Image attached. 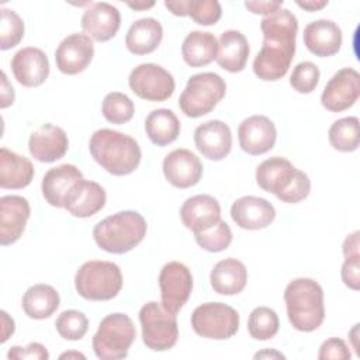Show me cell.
Returning <instances> with one entry per match:
<instances>
[{
  "mask_svg": "<svg viewBox=\"0 0 360 360\" xmlns=\"http://www.w3.org/2000/svg\"><path fill=\"white\" fill-rule=\"evenodd\" d=\"M165 7L177 17L188 15L200 25H214L222 15L217 0H166Z\"/></svg>",
  "mask_w": 360,
  "mask_h": 360,
  "instance_id": "d6a6232c",
  "label": "cell"
},
{
  "mask_svg": "<svg viewBox=\"0 0 360 360\" xmlns=\"http://www.w3.org/2000/svg\"><path fill=\"white\" fill-rule=\"evenodd\" d=\"M34 179V166L30 159L7 148L0 149V187L20 190Z\"/></svg>",
  "mask_w": 360,
  "mask_h": 360,
  "instance_id": "f1b7e54d",
  "label": "cell"
},
{
  "mask_svg": "<svg viewBox=\"0 0 360 360\" xmlns=\"http://www.w3.org/2000/svg\"><path fill=\"white\" fill-rule=\"evenodd\" d=\"M295 3H297L298 7H301V8L307 10V11H309V13L318 11V10H321V8H323V7L328 6V0H304V1L298 0V1H295Z\"/></svg>",
  "mask_w": 360,
  "mask_h": 360,
  "instance_id": "681fc988",
  "label": "cell"
},
{
  "mask_svg": "<svg viewBox=\"0 0 360 360\" xmlns=\"http://www.w3.org/2000/svg\"><path fill=\"white\" fill-rule=\"evenodd\" d=\"M180 219L193 233L204 232L221 221V205L208 194L188 197L180 208Z\"/></svg>",
  "mask_w": 360,
  "mask_h": 360,
  "instance_id": "7402d4cb",
  "label": "cell"
},
{
  "mask_svg": "<svg viewBox=\"0 0 360 360\" xmlns=\"http://www.w3.org/2000/svg\"><path fill=\"white\" fill-rule=\"evenodd\" d=\"M359 231L350 233L346 236L343 246H342V252L345 259H360V250H359Z\"/></svg>",
  "mask_w": 360,
  "mask_h": 360,
  "instance_id": "bcb514c9",
  "label": "cell"
},
{
  "mask_svg": "<svg viewBox=\"0 0 360 360\" xmlns=\"http://www.w3.org/2000/svg\"><path fill=\"white\" fill-rule=\"evenodd\" d=\"M180 121L169 108H158L149 112L145 120V131L149 141L158 146H166L180 135Z\"/></svg>",
  "mask_w": 360,
  "mask_h": 360,
  "instance_id": "836d02e7",
  "label": "cell"
},
{
  "mask_svg": "<svg viewBox=\"0 0 360 360\" xmlns=\"http://www.w3.org/2000/svg\"><path fill=\"white\" fill-rule=\"evenodd\" d=\"M328 138L333 149L339 152H354L360 145L359 118L345 117L335 121L328 131Z\"/></svg>",
  "mask_w": 360,
  "mask_h": 360,
  "instance_id": "e575fe53",
  "label": "cell"
},
{
  "mask_svg": "<svg viewBox=\"0 0 360 360\" xmlns=\"http://www.w3.org/2000/svg\"><path fill=\"white\" fill-rule=\"evenodd\" d=\"M31 208L22 195H3L0 198V245L8 246L15 243L30 219Z\"/></svg>",
  "mask_w": 360,
  "mask_h": 360,
  "instance_id": "ac0fdd59",
  "label": "cell"
},
{
  "mask_svg": "<svg viewBox=\"0 0 360 360\" xmlns=\"http://www.w3.org/2000/svg\"><path fill=\"white\" fill-rule=\"evenodd\" d=\"M146 231L145 218L138 211L127 210L97 222L93 228V238L101 250L124 255L143 240Z\"/></svg>",
  "mask_w": 360,
  "mask_h": 360,
  "instance_id": "5b68a950",
  "label": "cell"
},
{
  "mask_svg": "<svg viewBox=\"0 0 360 360\" xmlns=\"http://www.w3.org/2000/svg\"><path fill=\"white\" fill-rule=\"evenodd\" d=\"M82 179H84L83 173L75 165L65 163L49 169L41 183L45 201L52 207L63 208L68 193Z\"/></svg>",
  "mask_w": 360,
  "mask_h": 360,
  "instance_id": "484cf974",
  "label": "cell"
},
{
  "mask_svg": "<svg viewBox=\"0 0 360 360\" xmlns=\"http://www.w3.org/2000/svg\"><path fill=\"white\" fill-rule=\"evenodd\" d=\"M197 150L210 160H222L232 149V132L221 120H210L200 124L194 131Z\"/></svg>",
  "mask_w": 360,
  "mask_h": 360,
  "instance_id": "d6986e66",
  "label": "cell"
},
{
  "mask_svg": "<svg viewBox=\"0 0 360 360\" xmlns=\"http://www.w3.org/2000/svg\"><path fill=\"white\" fill-rule=\"evenodd\" d=\"M69 148V139L58 125L44 124L31 132L28 139V150L31 156L41 163H52L65 156Z\"/></svg>",
  "mask_w": 360,
  "mask_h": 360,
  "instance_id": "ffe728a7",
  "label": "cell"
},
{
  "mask_svg": "<svg viewBox=\"0 0 360 360\" xmlns=\"http://www.w3.org/2000/svg\"><path fill=\"white\" fill-rule=\"evenodd\" d=\"M360 96V75L353 68L338 70L326 83L321 103L330 112H342L350 108Z\"/></svg>",
  "mask_w": 360,
  "mask_h": 360,
  "instance_id": "4fadbf2b",
  "label": "cell"
},
{
  "mask_svg": "<svg viewBox=\"0 0 360 360\" xmlns=\"http://www.w3.org/2000/svg\"><path fill=\"white\" fill-rule=\"evenodd\" d=\"M1 22H0V49L7 51L17 46L24 38V21L22 18L10 8L1 7Z\"/></svg>",
  "mask_w": 360,
  "mask_h": 360,
  "instance_id": "74e56055",
  "label": "cell"
},
{
  "mask_svg": "<svg viewBox=\"0 0 360 360\" xmlns=\"http://www.w3.org/2000/svg\"><path fill=\"white\" fill-rule=\"evenodd\" d=\"M352 353L347 347L346 342L340 338H329L326 339L318 353L319 360H346L350 359Z\"/></svg>",
  "mask_w": 360,
  "mask_h": 360,
  "instance_id": "b9f144b4",
  "label": "cell"
},
{
  "mask_svg": "<svg viewBox=\"0 0 360 360\" xmlns=\"http://www.w3.org/2000/svg\"><path fill=\"white\" fill-rule=\"evenodd\" d=\"M194 239L201 249L211 253H218L228 249V246L231 245L232 231L229 225L221 219L210 229L194 233Z\"/></svg>",
  "mask_w": 360,
  "mask_h": 360,
  "instance_id": "f35d334b",
  "label": "cell"
},
{
  "mask_svg": "<svg viewBox=\"0 0 360 360\" xmlns=\"http://www.w3.org/2000/svg\"><path fill=\"white\" fill-rule=\"evenodd\" d=\"M233 222L248 231L267 228L276 218V208L266 198L255 195H243L233 201L231 207Z\"/></svg>",
  "mask_w": 360,
  "mask_h": 360,
  "instance_id": "603a6c76",
  "label": "cell"
},
{
  "mask_svg": "<svg viewBox=\"0 0 360 360\" xmlns=\"http://www.w3.org/2000/svg\"><path fill=\"white\" fill-rule=\"evenodd\" d=\"M60 304L58 291L49 284H34L22 295V311L31 319L49 318Z\"/></svg>",
  "mask_w": 360,
  "mask_h": 360,
  "instance_id": "1f68e13d",
  "label": "cell"
},
{
  "mask_svg": "<svg viewBox=\"0 0 360 360\" xmlns=\"http://www.w3.org/2000/svg\"><path fill=\"white\" fill-rule=\"evenodd\" d=\"M239 314L224 302H205L191 314L193 330L205 339L225 340L239 329Z\"/></svg>",
  "mask_w": 360,
  "mask_h": 360,
  "instance_id": "30bf717a",
  "label": "cell"
},
{
  "mask_svg": "<svg viewBox=\"0 0 360 360\" xmlns=\"http://www.w3.org/2000/svg\"><path fill=\"white\" fill-rule=\"evenodd\" d=\"M14 89L13 86L8 83L7 76L4 72H1V96H0V107L1 108H7L14 103Z\"/></svg>",
  "mask_w": 360,
  "mask_h": 360,
  "instance_id": "7dc6e473",
  "label": "cell"
},
{
  "mask_svg": "<svg viewBox=\"0 0 360 360\" xmlns=\"http://www.w3.org/2000/svg\"><path fill=\"white\" fill-rule=\"evenodd\" d=\"M250 53L246 37L238 30H226L218 39L217 63L226 72L239 73L245 69Z\"/></svg>",
  "mask_w": 360,
  "mask_h": 360,
  "instance_id": "4316f807",
  "label": "cell"
},
{
  "mask_svg": "<svg viewBox=\"0 0 360 360\" xmlns=\"http://www.w3.org/2000/svg\"><path fill=\"white\" fill-rule=\"evenodd\" d=\"M135 338L132 319L122 312H114L101 319L93 336V350L101 360H120L128 356Z\"/></svg>",
  "mask_w": 360,
  "mask_h": 360,
  "instance_id": "52a82bcc",
  "label": "cell"
},
{
  "mask_svg": "<svg viewBox=\"0 0 360 360\" xmlns=\"http://www.w3.org/2000/svg\"><path fill=\"white\" fill-rule=\"evenodd\" d=\"M357 330H359V323H356V325L353 326V329H352V332H350V336H352V339L354 340L353 347H354L356 353H357V354H360V352H359V346H357V343H356V339H357V338H356V336H357V335H356V332H357Z\"/></svg>",
  "mask_w": 360,
  "mask_h": 360,
  "instance_id": "db71d44e",
  "label": "cell"
},
{
  "mask_svg": "<svg viewBox=\"0 0 360 360\" xmlns=\"http://www.w3.org/2000/svg\"><path fill=\"white\" fill-rule=\"evenodd\" d=\"M284 302L291 326L300 332L318 329L325 319L323 290L312 278L300 277L284 290Z\"/></svg>",
  "mask_w": 360,
  "mask_h": 360,
  "instance_id": "277c9868",
  "label": "cell"
},
{
  "mask_svg": "<svg viewBox=\"0 0 360 360\" xmlns=\"http://www.w3.org/2000/svg\"><path fill=\"white\" fill-rule=\"evenodd\" d=\"M101 112L108 122L122 125L132 120L135 107L132 100L127 94L121 91H112L104 97L101 104Z\"/></svg>",
  "mask_w": 360,
  "mask_h": 360,
  "instance_id": "8d00e7d4",
  "label": "cell"
},
{
  "mask_svg": "<svg viewBox=\"0 0 360 360\" xmlns=\"http://www.w3.org/2000/svg\"><path fill=\"white\" fill-rule=\"evenodd\" d=\"M59 359H86V356L79 352H66V353H62Z\"/></svg>",
  "mask_w": 360,
  "mask_h": 360,
  "instance_id": "f5cc1de1",
  "label": "cell"
},
{
  "mask_svg": "<svg viewBox=\"0 0 360 360\" xmlns=\"http://www.w3.org/2000/svg\"><path fill=\"white\" fill-rule=\"evenodd\" d=\"M218 52V39L211 32L191 31L181 44L183 60L191 68L210 65Z\"/></svg>",
  "mask_w": 360,
  "mask_h": 360,
  "instance_id": "4dcf8cb0",
  "label": "cell"
},
{
  "mask_svg": "<svg viewBox=\"0 0 360 360\" xmlns=\"http://www.w3.org/2000/svg\"><path fill=\"white\" fill-rule=\"evenodd\" d=\"M7 359L10 360H48L49 353L42 343L32 342L27 346H11Z\"/></svg>",
  "mask_w": 360,
  "mask_h": 360,
  "instance_id": "7bdbcfd3",
  "label": "cell"
},
{
  "mask_svg": "<svg viewBox=\"0 0 360 360\" xmlns=\"http://www.w3.org/2000/svg\"><path fill=\"white\" fill-rule=\"evenodd\" d=\"M0 315H1V325H3L1 326V339H0V342L4 343L14 333L15 325H14V319L10 318L6 311H1Z\"/></svg>",
  "mask_w": 360,
  "mask_h": 360,
  "instance_id": "c3c4849f",
  "label": "cell"
},
{
  "mask_svg": "<svg viewBox=\"0 0 360 360\" xmlns=\"http://www.w3.org/2000/svg\"><path fill=\"white\" fill-rule=\"evenodd\" d=\"M75 288L89 301L112 300L122 288L121 269L112 262L89 260L76 271Z\"/></svg>",
  "mask_w": 360,
  "mask_h": 360,
  "instance_id": "8992f818",
  "label": "cell"
},
{
  "mask_svg": "<svg viewBox=\"0 0 360 360\" xmlns=\"http://www.w3.org/2000/svg\"><path fill=\"white\" fill-rule=\"evenodd\" d=\"M163 174L173 187L188 188L201 180L202 163L191 150L179 148L165 156Z\"/></svg>",
  "mask_w": 360,
  "mask_h": 360,
  "instance_id": "2e32d148",
  "label": "cell"
},
{
  "mask_svg": "<svg viewBox=\"0 0 360 360\" xmlns=\"http://www.w3.org/2000/svg\"><path fill=\"white\" fill-rule=\"evenodd\" d=\"M82 30L93 41L105 42L114 38L121 27L118 8L107 1L90 3L82 15Z\"/></svg>",
  "mask_w": 360,
  "mask_h": 360,
  "instance_id": "e0dca14e",
  "label": "cell"
},
{
  "mask_svg": "<svg viewBox=\"0 0 360 360\" xmlns=\"http://www.w3.org/2000/svg\"><path fill=\"white\" fill-rule=\"evenodd\" d=\"M319 77V68L315 63L305 60L295 65V68L292 69V73L290 76V84L297 93L309 94L316 89Z\"/></svg>",
  "mask_w": 360,
  "mask_h": 360,
  "instance_id": "60d3db41",
  "label": "cell"
},
{
  "mask_svg": "<svg viewBox=\"0 0 360 360\" xmlns=\"http://www.w3.org/2000/svg\"><path fill=\"white\" fill-rule=\"evenodd\" d=\"M212 290L219 295H236L242 292L248 283L245 264L233 257L218 262L210 274Z\"/></svg>",
  "mask_w": 360,
  "mask_h": 360,
  "instance_id": "83f0119b",
  "label": "cell"
},
{
  "mask_svg": "<svg viewBox=\"0 0 360 360\" xmlns=\"http://www.w3.org/2000/svg\"><path fill=\"white\" fill-rule=\"evenodd\" d=\"M340 276L346 287L357 291L360 288V259H345Z\"/></svg>",
  "mask_w": 360,
  "mask_h": 360,
  "instance_id": "ee69618b",
  "label": "cell"
},
{
  "mask_svg": "<svg viewBox=\"0 0 360 360\" xmlns=\"http://www.w3.org/2000/svg\"><path fill=\"white\" fill-rule=\"evenodd\" d=\"M304 45L307 49L319 58H328L339 52L343 41L340 27L332 20H315L304 28Z\"/></svg>",
  "mask_w": 360,
  "mask_h": 360,
  "instance_id": "d4e9b609",
  "label": "cell"
},
{
  "mask_svg": "<svg viewBox=\"0 0 360 360\" xmlns=\"http://www.w3.org/2000/svg\"><path fill=\"white\" fill-rule=\"evenodd\" d=\"M263 45L253 60V73L264 82L284 77L295 53L298 20L287 8H280L260 21Z\"/></svg>",
  "mask_w": 360,
  "mask_h": 360,
  "instance_id": "6da1fadb",
  "label": "cell"
},
{
  "mask_svg": "<svg viewBox=\"0 0 360 360\" xmlns=\"http://www.w3.org/2000/svg\"><path fill=\"white\" fill-rule=\"evenodd\" d=\"M283 6V0L277 1H245V7L253 14L270 15L274 11L280 10Z\"/></svg>",
  "mask_w": 360,
  "mask_h": 360,
  "instance_id": "f6af8a7d",
  "label": "cell"
},
{
  "mask_svg": "<svg viewBox=\"0 0 360 360\" xmlns=\"http://www.w3.org/2000/svg\"><path fill=\"white\" fill-rule=\"evenodd\" d=\"M143 345L153 352L172 349L179 338L176 315L167 311L162 302L149 301L139 311Z\"/></svg>",
  "mask_w": 360,
  "mask_h": 360,
  "instance_id": "9c48e42d",
  "label": "cell"
},
{
  "mask_svg": "<svg viewBox=\"0 0 360 360\" xmlns=\"http://www.w3.org/2000/svg\"><path fill=\"white\" fill-rule=\"evenodd\" d=\"M58 333L66 340H80L89 329L87 316L77 309L63 311L55 321Z\"/></svg>",
  "mask_w": 360,
  "mask_h": 360,
  "instance_id": "ab89813d",
  "label": "cell"
},
{
  "mask_svg": "<svg viewBox=\"0 0 360 360\" xmlns=\"http://www.w3.org/2000/svg\"><path fill=\"white\" fill-rule=\"evenodd\" d=\"M105 190L96 181L82 179L68 193L63 208L76 218H89L105 205Z\"/></svg>",
  "mask_w": 360,
  "mask_h": 360,
  "instance_id": "cb8c5ba5",
  "label": "cell"
},
{
  "mask_svg": "<svg viewBox=\"0 0 360 360\" xmlns=\"http://www.w3.org/2000/svg\"><path fill=\"white\" fill-rule=\"evenodd\" d=\"M162 38V24L153 17H145L131 24L125 35V46L134 55H148L160 45Z\"/></svg>",
  "mask_w": 360,
  "mask_h": 360,
  "instance_id": "f546056e",
  "label": "cell"
},
{
  "mask_svg": "<svg viewBox=\"0 0 360 360\" xmlns=\"http://www.w3.org/2000/svg\"><path fill=\"white\" fill-rule=\"evenodd\" d=\"M239 146L252 156L263 155L274 148L277 129L274 122L266 115H250L238 128Z\"/></svg>",
  "mask_w": 360,
  "mask_h": 360,
  "instance_id": "9a60e30c",
  "label": "cell"
},
{
  "mask_svg": "<svg viewBox=\"0 0 360 360\" xmlns=\"http://www.w3.org/2000/svg\"><path fill=\"white\" fill-rule=\"evenodd\" d=\"M226 83L214 72L193 75L179 97L181 112L190 118H198L211 112L225 97Z\"/></svg>",
  "mask_w": 360,
  "mask_h": 360,
  "instance_id": "ba28073f",
  "label": "cell"
},
{
  "mask_svg": "<svg viewBox=\"0 0 360 360\" xmlns=\"http://www.w3.org/2000/svg\"><path fill=\"white\" fill-rule=\"evenodd\" d=\"M11 70L21 86L38 87L49 76V60L42 49L27 46L14 53Z\"/></svg>",
  "mask_w": 360,
  "mask_h": 360,
  "instance_id": "44dd1931",
  "label": "cell"
},
{
  "mask_svg": "<svg viewBox=\"0 0 360 360\" xmlns=\"http://www.w3.org/2000/svg\"><path fill=\"white\" fill-rule=\"evenodd\" d=\"M285 359L284 354H281L280 352L277 350H263V352H259L255 354V359Z\"/></svg>",
  "mask_w": 360,
  "mask_h": 360,
  "instance_id": "f907efd6",
  "label": "cell"
},
{
  "mask_svg": "<svg viewBox=\"0 0 360 360\" xmlns=\"http://www.w3.org/2000/svg\"><path fill=\"white\" fill-rule=\"evenodd\" d=\"M94 56V44L86 34H70L55 51L56 68L65 75H77L87 69Z\"/></svg>",
  "mask_w": 360,
  "mask_h": 360,
  "instance_id": "5bb4252c",
  "label": "cell"
},
{
  "mask_svg": "<svg viewBox=\"0 0 360 360\" xmlns=\"http://www.w3.org/2000/svg\"><path fill=\"white\" fill-rule=\"evenodd\" d=\"M159 288L163 307L176 315L188 301L193 291L190 269L180 262L166 263L159 274Z\"/></svg>",
  "mask_w": 360,
  "mask_h": 360,
  "instance_id": "7c38bea8",
  "label": "cell"
},
{
  "mask_svg": "<svg viewBox=\"0 0 360 360\" xmlns=\"http://www.w3.org/2000/svg\"><path fill=\"white\" fill-rule=\"evenodd\" d=\"M128 84L139 98L153 103L166 101L176 89L173 75L156 63H141L134 68Z\"/></svg>",
  "mask_w": 360,
  "mask_h": 360,
  "instance_id": "8fae6325",
  "label": "cell"
},
{
  "mask_svg": "<svg viewBox=\"0 0 360 360\" xmlns=\"http://www.w3.org/2000/svg\"><path fill=\"white\" fill-rule=\"evenodd\" d=\"M89 150L91 158L112 176L131 174L142 158L139 143L132 136L108 128L93 132Z\"/></svg>",
  "mask_w": 360,
  "mask_h": 360,
  "instance_id": "7a4b0ae2",
  "label": "cell"
},
{
  "mask_svg": "<svg viewBox=\"0 0 360 360\" xmlns=\"http://www.w3.org/2000/svg\"><path fill=\"white\" fill-rule=\"evenodd\" d=\"M256 183L260 188L287 204L301 202L311 191L308 174L281 156L269 158L257 166Z\"/></svg>",
  "mask_w": 360,
  "mask_h": 360,
  "instance_id": "3957f363",
  "label": "cell"
},
{
  "mask_svg": "<svg viewBox=\"0 0 360 360\" xmlns=\"http://www.w3.org/2000/svg\"><path fill=\"white\" fill-rule=\"evenodd\" d=\"M278 328V315L269 307H257L249 315L248 332L256 340H269L274 338Z\"/></svg>",
  "mask_w": 360,
  "mask_h": 360,
  "instance_id": "d590c367",
  "label": "cell"
},
{
  "mask_svg": "<svg viewBox=\"0 0 360 360\" xmlns=\"http://www.w3.org/2000/svg\"><path fill=\"white\" fill-rule=\"evenodd\" d=\"M127 6L134 8V10H148V8L155 6V1H149V3H146V1H135V3H127Z\"/></svg>",
  "mask_w": 360,
  "mask_h": 360,
  "instance_id": "816d5d0a",
  "label": "cell"
}]
</instances>
